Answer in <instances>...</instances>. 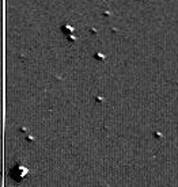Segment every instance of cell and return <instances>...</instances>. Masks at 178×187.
I'll return each mask as SVG.
<instances>
[{
  "instance_id": "1",
  "label": "cell",
  "mask_w": 178,
  "mask_h": 187,
  "mask_svg": "<svg viewBox=\"0 0 178 187\" xmlns=\"http://www.w3.org/2000/svg\"><path fill=\"white\" fill-rule=\"evenodd\" d=\"M27 174H29V169L26 168L25 165H19L18 164V165H15V167L11 169V176H12V179H15L16 182L22 180Z\"/></svg>"
}]
</instances>
